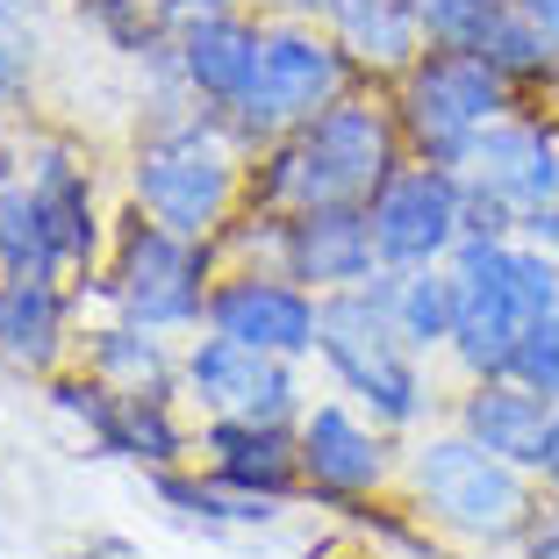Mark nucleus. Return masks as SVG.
<instances>
[{
	"label": "nucleus",
	"instance_id": "c756f323",
	"mask_svg": "<svg viewBox=\"0 0 559 559\" xmlns=\"http://www.w3.org/2000/svg\"><path fill=\"white\" fill-rule=\"evenodd\" d=\"M538 480L559 495V409H552V430H545V460H538Z\"/></svg>",
	"mask_w": 559,
	"mask_h": 559
},
{
	"label": "nucleus",
	"instance_id": "0eeeda50",
	"mask_svg": "<svg viewBox=\"0 0 559 559\" xmlns=\"http://www.w3.org/2000/svg\"><path fill=\"white\" fill-rule=\"evenodd\" d=\"M215 295V259L194 237L158 230L151 215H130L116 237V265H108V301L144 330H187L209 316Z\"/></svg>",
	"mask_w": 559,
	"mask_h": 559
},
{
	"label": "nucleus",
	"instance_id": "6e6552de",
	"mask_svg": "<svg viewBox=\"0 0 559 559\" xmlns=\"http://www.w3.org/2000/svg\"><path fill=\"white\" fill-rule=\"evenodd\" d=\"M373 215L380 273H416V265H452L466 245V180L444 165H402L395 180L366 201Z\"/></svg>",
	"mask_w": 559,
	"mask_h": 559
},
{
	"label": "nucleus",
	"instance_id": "dca6fc26",
	"mask_svg": "<svg viewBox=\"0 0 559 559\" xmlns=\"http://www.w3.org/2000/svg\"><path fill=\"white\" fill-rule=\"evenodd\" d=\"M201 460L223 488L265 495V502H287L301 488V438L287 424H237V416H209L201 424Z\"/></svg>",
	"mask_w": 559,
	"mask_h": 559
},
{
	"label": "nucleus",
	"instance_id": "f257e3e1",
	"mask_svg": "<svg viewBox=\"0 0 559 559\" xmlns=\"http://www.w3.org/2000/svg\"><path fill=\"white\" fill-rule=\"evenodd\" d=\"M402 122L380 100H330L316 122H301L295 136L265 144L259 165V209L265 215H301V209H337V201H373L380 187L402 173Z\"/></svg>",
	"mask_w": 559,
	"mask_h": 559
},
{
	"label": "nucleus",
	"instance_id": "423d86ee",
	"mask_svg": "<svg viewBox=\"0 0 559 559\" xmlns=\"http://www.w3.org/2000/svg\"><path fill=\"white\" fill-rule=\"evenodd\" d=\"M345 80H352V58L330 29H316V22H273L259 44V72H251L245 100L223 122L245 144H280V136H295L301 122L323 116L330 100H345Z\"/></svg>",
	"mask_w": 559,
	"mask_h": 559
},
{
	"label": "nucleus",
	"instance_id": "4468645a",
	"mask_svg": "<svg viewBox=\"0 0 559 559\" xmlns=\"http://www.w3.org/2000/svg\"><path fill=\"white\" fill-rule=\"evenodd\" d=\"M466 187L495 194L502 209L524 223L531 209L559 201V130L538 116H502L480 130L474 158H466Z\"/></svg>",
	"mask_w": 559,
	"mask_h": 559
},
{
	"label": "nucleus",
	"instance_id": "f8f14e48",
	"mask_svg": "<svg viewBox=\"0 0 559 559\" xmlns=\"http://www.w3.org/2000/svg\"><path fill=\"white\" fill-rule=\"evenodd\" d=\"M316 316H323V295L295 287L287 273H230L215 280L209 295V337H237L251 352H273V359H309L316 352Z\"/></svg>",
	"mask_w": 559,
	"mask_h": 559
},
{
	"label": "nucleus",
	"instance_id": "aec40b11",
	"mask_svg": "<svg viewBox=\"0 0 559 559\" xmlns=\"http://www.w3.org/2000/svg\"><path fill=\"white\" fill-rule=\"evenodd\" d=\"M66 352V287L44 273L0 280V359L15 373H50Z\"/></svg>",
	"mask_w": 559,
	"mask_h": 559
},
{
	"label": "nucleus",
	"instance_id": "ddd939ff",
	"mask_svg": "<svg viewBox=\"0 0 559 559\" xmlns=\"http://www.w3.org/2000/svg\"><path fill=\"white\" fill-rule=\"evenodd\" d=\"M50 402H58L108 460L173 466L187 452V438H180V424H173V409H165V395H122V388H108V380L86 373V380H58Z\"/></svg>",
	"mask_w": 559,
	"mask_h": 559
},
{
	"label": "nucleus",
	"instance_id": "b1692460",
	"mask_svg": "<svg viewBox=\"0 0 559 559\" xmlns=\"http://www.w3.org/2000/svg\"><path fill=\"white\" fill-rule=\"evenodd\" d=\"M474 50H480V58H488V66L516 86V94H524V86H552V80H559V44H552L545 29H531L516 8L495 22V29L480 36Z\"/></svg>",
	"mask_w": 559,
	"mask_h": 559
},
{
	"label": "nucleus",
	"instance_id": "bb28decb",
	"mask_svg": "<svg viewBox=\"0 0 559 559\" xmlns=\"http://www.w3.org/2000/svg\"><path fill=\"white\" fill-rule=\"evenodd\" d=\"M510 373L524 380L531 395L559 402V316H545V323H531V330H524V345H516Z\"/></svg>",
	"mask_w": 559,
	"mask_h": 559
},
{
	"label": "nucleus",
	"instance_id": "9d476101",
	"mask_svg": "<svg viewBox=\"0 0 559 559\" xmlns=\"http://www.w3.org/2000/svg\"><path fill=\"white\" fill-rule=\"evenodd\" d=\"M180 388L209 416H237V424H301V380L295 359L251 352L237 337H194L180 359Z\"/></svg>",
	"mask_w": 559,
	"mask_h": 559
},
{
	"label": "nucleus",
	"instance_id": "7ed1b4c3",
	"mask_svg": "<svg viewBox=\"0 0 559 559\" xmlns=\"http://www.w3.org/2000/svg\"><path fill=\"white\" fill-rule=\"evenodd\" d=\"M316 352H323V366L337 373V388H345V395L359 402L380 430H409L416 416L430 409L424 366H416L424 352H409V337L395 330L380 280L345 287V295H323V316H316Z\"/></svg>",
	"mask_w": 559,
	"mask_h": 559
},
{
	"label": "nucleus",
	"instance_id": "f03ea898",
	"mask_svg": "<svg viewBox=\"0 0 559 559\" xmlns=\"http://www.w3.org/2000/svg\"><path fill=\"white\" fill-rule=\"evenodd\" d=\"M230 122L223 116H187V122H165L136 144L130 165V194L136 215H151L158 230L173 237H194V245H215L230 230V209H237V151H230Z\"/></svg>",
	"mask_w": 559,
	"mask_h": 559
},
{
	"label": "nucleus",
	"instance_id": "20e7f679",
	"mask_svg": "<svg viewBox=\"0 0 559 559\" xmlns=\"http://www.w3.org/2000/svg\"><path fill=\"white\" fill-rule=\"evenodd\" d=\"M409 495L438 531L466 545H516L538 516V488L524 466L480 452L466 430H438L409 452Z\"/></svg>",
	"mask_w": 559,
	"mask_h": 559
},
{
	"label": "nucleus",
	"instance_id": "4be33fe9",
	"mask_svg": "<svg viewBox=\"0 0 559 559\" xmlns=\"http://www.w3.org/2000/svg\"><path fill=\"white\" fill-rule=\"evenodd\" d=\"M388 316L409 337V352H444L452 345V316H460V287L452 265H416V273H380Z\"/></svg>",
	"mask_w": 559,
	"mask_h": 559
},
{
	"label": "nucleus",
	"instance_id": "5701e85b",
	"mask_svg": "<svg viewBox=\"0 0 559 559\" xmlns=\"http://www.w3.org/2000/svg\"><path fill=\"white\" fill-rule=\"evenodd\" d=\"M22 273H50V245H44V215H36V194H29V173L0 158V280H22Z\"/></svg>",
	"mask_w": 559,
	"mask_h": 559
},
{
	"label": "nucleus",
	"instance_id": "6ab92c4d",
	"mask_svg": "<svg viewBox=\"0 0 559 559\" xmlns=\"http://www.w3.org/2000/svg\"><path fill=\"white\" fill-rule=\"evenodd\" d=\"M301 22H323L337 44H345L352 66H373V72H409L424 58V15L416 0H295Z\"/></svg>",
	"mask_w": 559,
	"mask_h": 559
},
{
	"label": "nucleus",
	"instance_id": "a878e982",
	"mask_svg": "<svg viewBox=\"0 0 559 559\" xmlns=\"http://www.w3.org/2000/svg\"><path fill=\"white\" fill-rule=\"evenodd\" d=\"M36 72V29H29V0H0V108H15L29 94Z\"/></svg>",
	"mask_w": 559,
	"mask_h": 559
},
{
	"label": "nucleus",
	"instance_id": "c85d7f7f",
	"mask_svg": "<svg viewBox=\"0 0 559 559\" xmlns=\"http://www.w3.org/2000/svg\"><path fill=\"white\" fill-rule=\"evenodd\" d=\"M510 8L531 22V29H545V36L559 44V0H510Z\"/></svg>",
	"mask_w": 559,
	"mask_h": 559
},
{
	"label": "nucleus",
	"instance_id": "f3484780",
	"mask_svg": "<svg viewBox=\"0 0 559 559\" xmlns=\"http://www.w3.org/2000/svg\"><path fill=\"white\" fill-rule=\"evenodd\" d=\"M29 194L44 215V245H50V273H86L100 245V215H94V173L72 158L66 144H36L29 165Z\"/></svg>",
	"mask_w": 559,
	"mask_h": 559
},
{
	"label": "nucleus",
	"instance_id": "2eb2a0df",
	"mask_svg": "<svg viewBox=\"0 0 559 559\" xmlns=\"http://www.w3.org/2000/svg\"><path fill=\"white\" fill-rule=\"evenodd\" d=\"M295 438H301V474H309V488L337 495V502H359V495H373L380 480L395 474L380 424L359 416V409H345V402H316V409H301Z\"/></svg>",
	"mask_w": 559,
	"mask_h": 559
},
{
	"label": "nucleus",
	"instance_id": "39448f33",
	"mask_svg": "<svg viewBox=\"0 0 559 559\" xmlns=\"http://www.w3.org/2000/svg\"><path fill=\"white\" fill-rule=\"evenodd\" d=\"M516 108V86L480 58V50H424L395 86V122L416 165L466 173L480 130Z\"/></svg>",
	"mask_w": 559,
	"mask_h": 559
},
{
	"label": "nucleus",
	"instance_id": "a211bd4d",
	"mask_svg": "<svg viewBox=\"0 0 559 559\" xmlns=\"http://www.w3.org/2000/svg\"><path fill=\"white\" fill-rule=\"evenodd\" d=\"M552 409H559V402L531 395L516 373H495V380H466L460 424H452V430H466V438H474L480 452H495V460H510V466H524V474H538Z\"/></svg>",
	"mask_w": 559,
	"mask_h": 559
},
{
	"label": "nucleus",
	"instance_id": "9b49d317",
	"mask_svg": "<svg viewBox=\"0 0 559 559\" xmlns=\"http://www.w3.org/2000/svg\"><path fill=\"white\" fill-rule=\"evenodd\" d=\"M273 259H280V273L295 280V287H309V295H345V287H366V280H380L373 215H366V201L273 215Z\"/></svg>",
	"mask_w": 559,
	"mask_h": 559
},
{
	"label": "nucleus",
	"instance_id": "412c9836",
	"mask_svg": "<svg viewBox=\"0 0 559 559\" xmlns=\"http://www.w3.org/2000/svg\"><path fill=\"white\" fill-rule=\"evenodd\" d=\"M86 373L122 388V395H173V388H180V359L165 352V330H144V323H130V316L94 330Z\"/></svg>",
	"mask_w": 559,
	"mask_h": 559
},
{
	"label": "nucleus",
	"instance_id": "1a4fd4ad",
	"mask_svg": "<svg viewBox=\"0 0 559 559\" xmlns=\"http://www.w3.org/2000/svg\"><path fill=\"white\" fill-rule=\"evenodd\" d=\"M502 251L510 237H466L452 251V287H460V316H452V359L466 380H495L510 373L516 345H524V309L510 301V280H502Z\"/></svg>",
	"mask_w": 559,
	"mask_h": 559
},
{
	"label": "nucleus",
	"instance_id": "cd10ccee",
	"mask_svg": "<svg viewBox=\"0 0 559 559\" xmlns=\"http://www.w3.org/2000/svg\"><path fill=\"white\" fill-rule=\"evenodd\" d=\"M524 559H559V495L538 502V516H531V531H524Z\"/></svg>",
	"mask_w": 559,
	"mask_h": 559
},
{
	"label": "nucleus",
	"instance_id": "393cba45",
	"mask_svg": "<svg viewBox=\"0 0 559 559\" xmlns=\"http://www.w3.org/2000/svg\"><path fill=\"white\" fill-rule=\"evenodd\" d=\"M158 495L180 516H201V524H273V516H280V502L245 495V488H223L215 474H209V488H201V480H187V474H158Z\"/></svg>",
	"mask_w": 559,
	"mask_h": 559
}]
</instances>
